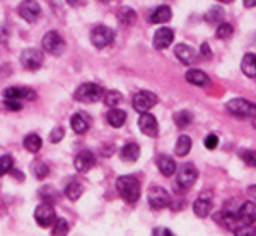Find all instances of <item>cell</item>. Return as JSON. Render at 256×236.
<instances>
[{
	"label": "cell",
	"mask_w": 256,
	"mask_h": 236,
	"mask_svg": "<svg viewBox=\"0 0 256 236\" xmlns=\"http://www.w3.org/2000/svg\"><path fill=\"white\" fill-rule=\"evenodd\" d=\"M116 188L120 195L128 204H134L140 198V181L132 175H123L116 180Z\"/></svg>",
	"instance_id": "6da1fadb"
},
{
	"label": "cell",
	"mask_w": 256,
	"mask_h": 236,
	"mask_svg": "<svg viewBox=\"0 0 256 236\" xmlns=\"http://www.w3.org/2000/svg\"><path fill=\"white\" fill-rule=\"evenodd\" d=\"M226 110L229 111L232 117L238 118H251L256 117V105H253L251 101L242 98H234L230 99L229 103L226 105Z\"/></svg>",
	"instance_id": "7a4b0ae2"
},
{
	"label": "cell",
	"mask_w": 256,
	"mask_h": 236,
	"mask_svg": "<svg viewBox=\"0 0 256 236\" xmlns=\"http://www.w3.org/2000/svg\"><path fill=\"white\" fill-rule=\"evenodd\" d=\"M102 94H104L102 86L94 84V82H86V84H80L77 88L74 98L79 103H96L102 98Z\"/></svg>",
	"instance_id": "3957f363"
},
{
	"label": "cell",
	"mask_w": 256,
	"mask_h": 236,
	"mask_svg": "<svg viewBox=\"0 0 256 236\" xmlns=\"http://www.w3.org/2000/svg\"><path fill=\"white\" fill-rule=\"evenodd\" d=\"M41 47H43L44 52L58 57L65 50V41L58 35V31H50L43 36V40H41Z\"/></svg>",
	"instance_id": "277c9868"
},
{
	"label": "cell",
	"mask_w": 256,
	"mask_h": 236,
	"mask_svg": "<svg viewBox=\"0 0 256 236\" xmlns=\"http://www.w3.org/2000/svg\"><path fill=\"white\" fill-rule=\"evenodd\" d=\"M132 105H134V110L138 111V113H147L148 110L158 105V96L150 91H140L132 99Z\"/></svg>",
	"instance_id": "5b68a950"
},
{
	"label": "cell",
	"mask_w": 256,
	"mask_h": 236,
	"mask_svg": "<svg viewBox=\"0 0 256 236\" xmlns=\"http://www.w3.org/2000/svg\"><path fill=\"white\" fill-rule=\"evenodd\" d=\"M114 41V31L108 26H96L90 33V43L96 48H106Z\"/></svg>",
	"instance_id": "8992f818"
},
{
	"label": "cell",
	"mask_w": 256,
	"mask_h": 236,
	"mask_svg": "<svg viewBox=\"0 0 256 236\" xmlns=\"http://www.w3.org/2000/svg\"><path fill=\"white\" fill-rule=\"evenodd\" d=\"M43 62H44L43 53L36 48H26L20 53V64L28 70H40L43 67Z\"/></svg>",
	"instance_id": "52a82bcc"
},
{
	"label": "cell",
	"mask_w": 256,
	"mask_h": 236,
	"mask_svg": "<svg viewBox=\"0 0 256 236\" xmlns=\"http://www.w3.org/2000/svg\"><path fill=\"white\" fill-rule=\"evenodd\" d=\"M34 219H36V222H38V226L41 227L53 226V222L56 221V214H55L53 205L46 204V202H41L34 210Z\"/></svg>",
	"instance_id": "ba28073f"
},
{
	"label": "cell",
	"mask_w": 256,
	"mask_h": 236,
	"mask_svg": "<svg viewBox=\"0 0 256 236\" xmlns=\"http://www.w3.org/2000/svg\"><path fill=\"white\" fill-rule=\"evenodd\" d=\"M171 204V195L162 187H152L148 190V205L152 209H164Z\"/></svg>",
	"instance_id": "9c48e42d"
},
{
	"label": "cell",
	"mask_w": 256,
	"mask_h": 236,
	"mask_svg": "<svg viewBox=\"0 0 256 236\" xmlns=\"http://www.w3.org/2000/svg\"><path fill=\"white\" fill-rule=\"evenodd\" d=\"M18 12L24 21H28V23H34L41 14V7L36 0H22L18 7Z\"/></svg>",
	"instance_id": "30bf717a"
},
{
	"label": "cell",
	"mask_w": 256,
	"mask_h": 236,
	"mask_svg": "<svg viewBox=\"0 0 256 236\" xmlns=\"http://www.w3.org/2000/svg\"><path fill=\"white\" fill-rule=\"evenodd\" d=\"M196 178H198V171L192 163L183 164V166L178 169V183H180L183 188L193 187V183L196 181Z\"/></svg>",
	"instance_id": "8fae6325"
},
{
	"label": "cell",
	"mask_w": 256,
	"mask_h": 236,
	"mask_svg": "<svg viewBox=\"0 0 256 236\" xmlns=\"http://www.w3.org/2000/svg\"><path fill=\"white\" fill-rule=\"evenodd\" d=\"M238 219L241 222V226H253L256 222V204L251 200L244 202L238 210Z\"/></svg>",
	"instance_id": "7c38bea8"
},
{
	"label": "cell",
	"mask_w": 256,
	"mask_h": 236,
	"mask_svg": "<svg viewBox=\"0 0 256 236\" xmlns=\"http://www.w3.org/2000/svg\"><path fill=\"white\" fill-rule=\"evenodd\" d=\"M138 127L142 134L148 135V137H158L159 134V125H158V120H156L154 115L150 113H142L138 118Z\"/></svg>",
	"instance_id": "4fadbf2b"
},
{
	"label": "cell",
	"mask_w": 256,
	"mask_h": 236,
	"mask_svg": "<svg viewBox=\"0 0 256 236\" xmlns=\"http://www.w3.org/2000/svg\"><path fill=\"white\" fill-rule=\"evenodd\" d=\"M74 164H76V169L80 173H86L89 171L90 168L96 164V156L92 154L90 151H80L79 154L76 156V161H74Z\"/></svg>",
	"instance_id": "5bb4252c"
},
{
	"label": "cell",
	"mask_w": 256,
	"mask_h": 236,
	"mask_svg": "<svg viewBox=\"0 0 256 236\" xmlns=\"http://www.w3.org/2000/svg\"><path fill=\"white\" fill-rule=\"evenodd\" d=\"M70 125H72V130L76 132V134H86L90 128V125H92V120H90L89 115L79 111V113H76L70 118Z\"/></svg>",
	"instance_id": "9a60e30c"
},
{
	"label": "cell",
	"mask_w": 256,
	"mask_h": 236,
	"mask_svg": "<svg viewBox=\"0 0 256 236\" xmlns=\"http://www.w3.org/2000/svg\"><path fill=\"white\" fill-rule=\"evenodd\" d=\"M174 40V31L169 28H160L154 35V47L158 50H166Z\"/></svg>",
	"instance_id": "2e32d148"
},
{
	"label": "cell",
	"mask_w": 256,
	"mask_h": 236,
	"mask_svg": "<svg viewBox=\"0 0 256 236\" xmlns=\"http://www.w3.org/2000/svg\"><path fill=\"white\" fill-rule=\"evenodd\" d=\"M216 217H217V221L220 222L222 226L227 227V229H230V231H238L239 227H242L241 222H239L236 212H230V210H222V212L217 214Z\"/></svg>",
	"instance_id": "e0dca14e"
},
{
	"label": "cell",
	"mask_w": 256,
	"mask_h": 236,
	"mask_svg": "<svg viewBox=\"0 0 256 236\" xmlns=\"http://www.w3.org/2000/svg\"><path fill=\"white\" fill-rule=\"evenodd\" d=\"M4 98L19 101V99H36V93L26 88H7L4 91Z\"/></svg>",
	"instance_id": "ac0fdd59"
},
{
	"label": "cell",
	"mask_w": 256,
	"mask_h": 236,
	"mask_svg": "<svg viewBox=\"0 0 256 236\" xmlns=\"http://www.w3.org/2000/svg\"><path fill=\"white\" fill-rule=\"evenodd\" d=\"M174 53H176L178 59H180L181 64H184V65H192L196 59L195 50H193L192 47H188V45H184V43L178 45V47L174 48Z\"/></svg>",
	"instance_id": "d6986e66"
},
{
	"label": "cell",
	"mask_w": 256,
	"mask_h": 236,
	"mask_svg": "<svg viewBox=\"0 0 256 236\" xmlns=\"http://www.w3.org/2000/svg\"><path fill=\"white\" fill-rule=\"evenodd\" d=\"M184 79L190 82V84L193 86H200V88H205V86L210 84V79L207 74L204 72V70H198V69H192L186 72V76H184Z\"/></svg>",
	"instance_id": "ffe728a7"
},
{
	"label": "cell",
	"mask_w": 256,
	"mask_h": 236,
	"mask_svg": "<svg viewBox=\"0 0 256 236\" xmlns=\"http://www.w3.org/2000/svg\"><path fill=\"white\" fill-rule=\"evenodd\" d=\"M140 156V147L138 144L135 142H128L125 146L122 147V151H120V157H122L125 163H135V161L138 159Z\"/></svg>",
	"instance_id": "44dd1931"
},
{
	"label": "cell",
	"mask_w": 256,
	"mask_h": 236,
	"mask_svg": "<svg viewBox=\"0 0 256 236\" xmlns=\"http://www.w3.org/2000/svg\"><path fill=\"white\" fill-rule=\"evenodd\" d=\"M158 168H159V171L162 173L164 176H171V175H174L176 173V161L172 159L171 156H168V154H162V156H159L158 157Z\"/></svg>",
	"instance_id": "7402d4cb"
},
{
	"label": "cell",
	"mask_w": 256,
	"mask_h": 236,
	"mask_svg": "<svg viewBox=\"0 0 256 236\" xmlns=\"http://www.w3.org/2000/svg\"><path fill=\"white\" fill-rule=\"evenodd\" d=\"M241 70L246 77H256V55L254 53H246L241 60Z\"/></svg>",
	"instance_id": "603a6c76"
},
{
	"label": "cell",
	"mask_w": 256,
	"mask_h": 236,
	"mask_svg": "<svg viewBox=\"0 0 256 236\" xmlns=\"http://www.w3.org/2000/svg\"><path fill=\"white\" fill-rule=\"evenodd\" d=\"M171 18H172L171 9H169L168 6H160L154 12H152L150 18H148V21H150L152 24H162V23H168V21L171 19Z\"/></svg>",
	"instance_id": "cb8c5ba5"
},
{
	"label": "cell",
	"mask_w": 256,
	"mask_h": 236,
	"mask_svg": "<svg viewBox=\"0 0 256 236\" xmlns=\"http://www.w3.org/2000/svg\"><path fill=\"white\" fill-rule=\"evenodd\" d=\"M106 120H108V123L113 128H120V127H123V123L126 122V113L123 110L111 108L108 111V115H106Z\"/></svg>",
	"instance_id": "d4e9b609"
},
{
	"label": "cell",
	"mask_w": 256,
	"mask_h": 236,
	"mask_svg": "<svg viewBox=\"0 0 256 236\" xmlns=\"http://www.w3.org/2000/svg\"><path fill=\"white\" fill-rule=\"evenodd\" d=\"M193 210H195V214L198 217H207L210 214V210H212V200H210L208 197H200L198 200H195V204H193Z\"/></svg>",
	"instance_id": "484cf974"
},
{
	"label": "cell",
	"mask_w": 256,
	"mask_h": 236,
	"mask_svg": "<svg viewBox=\"0 0 256 236\" xmlns=\"http://www.w3.org/2000/svg\"><path fill=\"white\" fill-rule=\"evenodd\" d=\"M116 18L122 26H132V24L137 21V12L132 9V7H122V9L118 11Z\"/></svg>",
	"instance_id": "4316f807"
},
{
	"label": "cell",
	"mask_w": 256,
	"mask_h": 236,
	"mask_svg": "<svg viewBox=\"0 0 256 236\" xmlns=\"http://www.w3.org/2000/svg\"><path fill=\"white\" fill-rule=\"evenodd\" d=\"M82 192H84V187H82V183L79 180H70L67 188H65V195H67L70 200H77V198L82 195Z\"/></svg>",
	"instance_id": "83f0119b"
},
{
	"label": "cell",
	"mask_w": 256,
	"mask_h": 236,
	"mask_svg": "<svg viewBox=\"0 0 256 236\" xmlns=\"http://www.w3.org/2000/svg\"><path fill=\"white\" fill-rule=\"evenodd\" d=\"M41 146H43V140L38 134H30L24 137V149L30 152H38Z\"/></svg>",
	"instance_id": "f1b7e54d"
},
{
	"label": "cell",
	"mask_w": 256,
	"mask_h": 236,
	"mask_svg": "<svg viewBox=\"0 0 256 236\" xmlns=\"http://www.w3.org/2000/svg\"><path fill=\"white\" fill-rule=\"evenodd\" d=\"M174 151H176V154L180 157L186 156L188 152L192 151V139H190L188 135H181V137L178 139V142H176Z\"/></svg>",
	"instance_id": "f546056e"
},
{
	"label": "cell",
	"mask_w": 256,
	"mask_h": 236,
	"mask_svg": "<svg viewBox=\"0 0 256 236\" xmlns=\"http://www.w3.org/2000/svg\"><path fill=\"white\" fill-rule=\"evenodd\" d=\"M102 99H104V105L110 106V108H116L120 103L123 101V94L118 93V91H106L102 94Z\"/></svg>",
	"instance_id": "4dcf8cb0"
},
{
	"label": "cell",
	"mask_w": 256,
	"mask_h": 236,
	"mask_svg": "<svg viewBox=\"0 0 256 236\" xmlns=\"http://www.w3.org/2000/svg\"><path fill=\"white\" fill-rule=\"evenodd\" d=\"M192 122H193V115L190 113V111L183 110V111H178V113H174V123H176V127L184 128V127H188Z\"/></svg>",
	"instance_id": "1f68e13d"
},
{
	"label": "cell",
	"mask_w": 256,
	"mask_h": 236,
	"mask_svg": "<svg viewBox=\"0 0 256 236\" xmlns=\"http://www.w3.org/2000/svg\"><path fill=\"white\" fill-rule=\"evenodd\" d=\"M68 234V222L65 219H56L53 222V231H52V236H67Z\"/></svg>",
	"instance_id": "d6a6232c"
},
{
	"label": "cell",
	"mask_w": 256,
	"mask_h": 236,
	"mask_svg": "<svg viewBox=\"0 0 256 236\" xmlns=\"http://www.w3.org/2000/svg\"><path fill=\"white\" fill-rule=\"evenodd\" d=\"M232 33H234L232 24H229V23H222L220 26L217 28L216 36H217L218 40H227V38H230V36H232Z\"/></svg>",
	"instance_id": "836d02e7"
},
{
	"label": "cell",
	"mask_w": 256,
	"mask_h": 236,
	"mask_svg": "<svg viewBox=\"0 0 256 236\" xmlns=\"http://www.w3.org/2000/svg\"><path fill=\"white\" fill-rule=\"evenodd\" d=\"M239 157L248 164V166H256V151L253 149H242L239 151Z\"/></svg>",
	"instance_id": "e575fe53"
},
{
	"label": "cell",
	"mask_w": 256,
	"mask_h": 236,
	"mask_svg": "<svg viewBox=\"0 0 256 236\" xmlns=\"http://www.w3.org/2000/svg\"><path fill=\"white\" fill-rule=\"evenodd\" d=\"M14 168V159L10 156H0V176L7 175Z\"/></svg>",
	"instance_id": "d590c367"
},
{
	"label": "cell",
	"mask_w": 256,
	"mask_h": 236,
	"mask_svg": "<svg viewBox=\"0 0 256 236\" xmlns=\"http://www.w3.org/2000/svg\"><path fill=\"white\" fill-rule=\"evenodd\" d=\"M222 18H224V11H222L218 6L212 7V9L205 14V21H207V23H218Z\"/></svg>",
	"instance_id": "8d00e7d4"
},
{
	"label": "cell",
	"mask_w": 256,
	"mask_h": 236,
	"mask_svg": "<svg viewBox=\"0 0 256 236\" xmlns=\"http://www.w3.org/2000/svg\"><path fill=\"white\" fill-rule=\"evenodd\" d=\"M32 171H34L36 178H40V180H44V178L50 175V169L43 161H36V163L32 164Z\"/></svg>",
	"instance_id": "74e56055"
},
{
	"label": "cell",
	"mask_w": 256,
	"mask_h": 236,
	"mask_svg": "<svg viewBox=\"0 0 256 236\" xmlns=\"http://www.w3.org/2000/svg\"><path fill=\"white\" fill-rule=\"evenodd\" d=\"M40 193H41V198H43L44 202H46V204H53V202L56 200V195H58V193L55 192V188H52V187H44V188H41L40 190Z\"/></svg>",
	"instance_id": "f35d334b"
},
{
	"label": "cell",
	"mask_w": 256,
	"mask_h": 236,
	"mask_svg": "<svg viewBox=\"0 0 256 236\" xmlns=\"http://www.w3.org/2000/svg\"><path fill=\"white\" fill-rule=\"evenodd\" d=\"M64 135H65V130L62 127H55L52 130V134H50V140H52L53 144H56V142H60L62 139H64Z\"/></svg>",
	"instance_id": "ab89813d"
},
{
	"label": "cell",
	"mask_w": 256,
	"mask_h": 236,
	"mask_svg": "<svg viewBox=\"0 0 256 236\" xmlns=\"http://www.w3.org/2000/svg\"><path fill=\"white\" fill-rule=\"evenodd\" d=\"M205 147L207 149H210V151H214V149H216L217 146H218V137L216 134H210V135H207V137H205Z\"/></svg>",
	"instance_id": "60d3db41"
},
{
	"label": "cell",
	"mask_w": 256,
	"mask_h": 236,
	"mask_svg": "<svg viewBox=\"0 0 256 236\" xmlns=\"http://www.w3.org/2000/svg\"><path fill=\"white\" fill-rule=\"evenodd\" d=\"M236 236H256V227L253 226H242L236 231Z\"/></svg>",
	"instance_id": "b9f144b4"
},
{
	"label": "cell",
	"mask_w": 256,
	"mask_h": 236,
	"mask_svg": "<svg viewBox=\"0 0 256 236\" xmlns=\"http://www.w3.org/2000/svg\"><path fill=\"white\" fill-rule=\"evenodd\" d=\"M4 105H6L7 108L12 110V111H18V110H20V106H22L19 101H12V99H6V101H4Z\"/></svg>",
	"instance_id": "7bdbcfd3"
},
{
	"label": "cell",
	"mask_w": 256,
	"mask_h": 236,
	"mask_svg": "<svg viewBox=\"0 0 256 236\" xmlns=\"http://www.w3.org/2000/svg\"><path fill=\"white\" fill-rule=\"evenodd\" d=\"M242 4H244V7H256V0H242Z\"/></svg>",
	"instance_id": "ee69618b"
},
{
	"label": "cell",
	"mask_w": 256,
	"mask_h": 236,
	"mask_svg": "<svg viewBox=\"0 0 256 236\" xmlns=\"http://www.w3.org/2000/svg\"><path fill=\"white\" fill-rule=\"evenodd\" d=\"M202 52H204V55H210V48H208V45L207 43H204V45H202Z\"/></svg>",
	"instance_id": "f6af8a7d"
},
{
	"label": "cell",
	"mask_w": 256,
	"mask_h": 236,
	"mask_svg": "<svg viewBox=\"0 0 256 236\" xmlns=\"http://www.w3.org/2000/svg\"><path fill=\"white\" fill-rule=\"evenodd\" d=\"M67 2L70 4V6L77 7V6H80V4H82V0H67Z\"/></svg>",
	"instance_id": "bcb514c9"
},
{
	"label": "cell",
	"mask_w": 256,
	"mask_h": 236,
	"mask_svg": "<svg viewBox=\"0 0 256 236\" xmlns=\"http://www.w3.org/2000/svg\"><path fill=\"white\" fill-rule=\"evenodd\" d=\"M152 236H164V229L160 227V229H156L154 233H152Z\"/></svg>",
	"instance_id": "7dc6e473"
},
{
	"label": "cell",
	"mask_w": 256,
	"mask_h": 236,
	"mask_svg": "<svg viewBox=\"0 0 256 236\" xmlns=\"http://www.w3.org/2000/svg\"><path fill=\"white\" fill-rule=\"evenodd\" d=\"M248 192H250V195H254L256 197V185H253V187L248 188Z\"/></svg>",
	"instance_id": "c3c4849f"
},
{
	"label": "cell",
	"mask_w": 256,
	"mask_h": 236,
	"mask_svg": "<svg viewBox=\"0 0 256 236\" xmlns=\"http://www.w3.org/2000/svg\"><path fill=\"white\" fill-rule=\"evenodd\" d=\"M164 236H174V234H172L169 229H164Z\"/></svg>",
	"instance_id": "681fc988"
},
{
	"label": "cell",
	"mask_w": 256,
	"mask_h": 236,
	"mask_svg": "<svg viewBox=\"0 0 256 236\" xmlns=\"http://www.w3.org/2000/svg\"><path fill=\"white\" fill-rule=\"evenodd\" d=\"M217 2H220V4H230V2H234V0H217Z\"/></svg>",
	"instance_id": "f907efd6"
},
{
	"label": "cell",
	"mask_w": 256,
	"mask_h": 236,
	"mask_svg": "<svg viewBox=\"0 0 256 236\" xmlns=\"http://www.w3.org/2000/svg\"><path fill=\"white\" fill-rule=\"evenodd\" d=\"M101 2H104V4H106V2H110V0H101Z\"/></svg>",
	"instance_id": "816d5d0a"
},
{
	"label": "cell",
	"mask_w": 256,
	"mask_h": 236,
	"mask_svg": "<svg viewBox=\"0 0 256 236\" xmlns=\"http://www.w3.org/2000/svg\"><path fill=\"white\" fill-rule=\"evenodd\" d=\"M253 123H254V127H256V117H254V122Z\"/></svg>",
	"instance_id": "f5cc1de1"
}]
</instances>
